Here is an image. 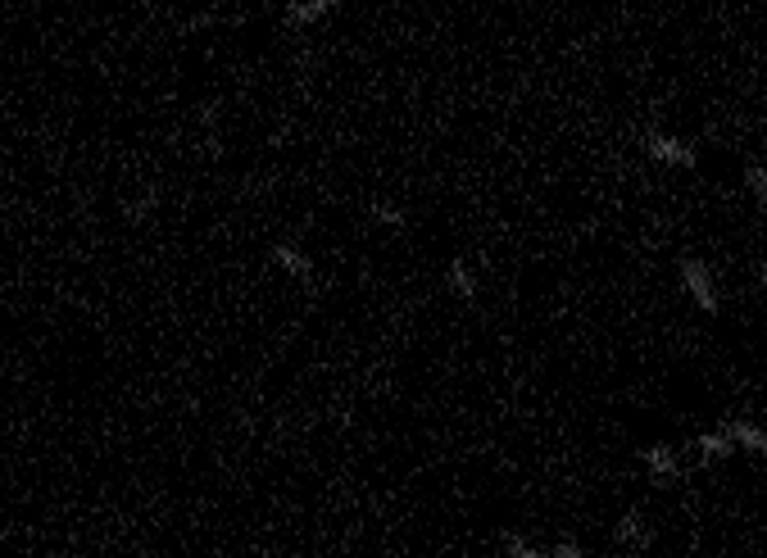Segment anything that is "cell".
<instances>
[{
	"instance_id": "6da1fadb",
	"label": "cell",
	"mask_w": 767,
	"mask_h": 558,
	"mask_svg": "<svg viewBox=\"0 0 767 558\" xmlns=\"http://www.w3.org/2000/svg\"><path fill=\"white\" fill-rule=\"evenodd\" d=\"M677 282L681 291L690 295V304H695L699 314H718L722 309V291H718V277H713V268L704 264V259H677Z\"/></svg>"
},
{
	"instance_id": "7a4b0ae2",
	"label": "cell",
	"mask_w": 767,
	"mask_h": 558,
	"mask_svg": "<svg viewBox=\"0 0 767 558\" xmlns=\"http://www.w3.org/2000/svg\"><path fill=\"white\" fill-rule=\"evenodd\" d=\"M640 150H645V159H654V164H663V168H695L699 164L695 141L672 137V132H663V128H649L645 137H640Z\"/></svg>"
},
{
	"instance_id": "3957f363",
	"label": "cell",
	"mask_w": 767,
	"mask_h": 558,
	"mask_svg": "<svg viewBox=\"0 0 767 558\" xmlns=\"http://www.w3.org/2000/svg\"><path fill=\"white\" fill-rule=\"evenodd\" d=\"M636 463L645 468V477H649V486H672V481L681 477V454L672 450L668 441H649V445H640L636 450Z\"/></svg>"
},
{
	"instance_id": "277c9868",
	"label": "cell",
	"mask_w": 767,
	"mask_h": 558,
	"mask_svg": "<svg viewBox=\"0 0 767 558\" xmlns=\"http://www.w3.org/2000/svg\"><path fill=\"white\" fill-rule=\"evenodd\" d=\"M268 259H273L277 268H282L291 282H305V286H314V259L300 250V245H291V241H273L268 245Z\"/></svg>"
},
{
	"instance_id": "5b68a950",
	"label": "cell",
	"mask_w": 767,
	"mask_h": 558,
	"mask_svg": "<svg viewBox=\"0 0 767 558\" xmlns=\"http://www.w3.org/2000/svg\"><path fill=\"white\" fill-rule=\"evenodd\" d=\"M613 545L631 549V554H649V549H654V527H649L640 513H622V518L613 522Z\"/></svg>"
},
{
	"instance_id": "8992f818",
	"label": "cell",
	"mask_w": 767,
	"mask_h": 558,
	"mask_svg": "<svg viewBox=\"0 0 767 558\" xmlns=\"http://www.w3.org/2000/svg\"><path fill=\"white\" fill-rule=\"evenodd\" d=\"M341 10V0H291L282 10V23L291 32H305V28H314V23H323L327 14H336Z\"/></svg>"
},
{
	"instance_id": "52a82bcc",
	"label": "cell",
	"mask_w": 767,
	"mask_h": 558,
	"mask_svg": "<svg viewBox=\"0 0 767 558\" xmlns=\"http://www.w3.org/2000/svg\"><path fill=\"white\" fill-rule=\"evenodd\" d=\"M722 431L731 436V445H736V454H767V431L758 427L754 418H722L718 422Z\"/></svg>"
},
{
	"instance_id": "ba28073f",
	"label": "cell",
	"mask_w": 767,
	"mask_h": 558,
	"mask_svg": "<svg viewBox=\"0 0 767 558\" xmlns=\"http://www.w3.org/2000/svg\"><path fill=\"white\" fill-rule=\"evenodd\" d=\"M445 291H450L454 300H463V304H477V295H482V286H477V268H472L463 255L445 264Z\"/></svg>"
},
{
	"instance_id": "9c48e42d",
	"label": "cell",
	"mask_w": 767,
	"mask_h": 558,
	"mask_svg": "<svg viewBox=\"0 0 767 558\" xmlns=\"http://www.w3.org/2000/svg\"><path fill=\"white\" fill-rule=\"evenodd\" d=\"M690 450L699 454V463H722V459H731V454H736V445H731V436L722 427H713V431H699Z\"/></svg>"
},
{
	"instance_id": "30bf717a",
	"label": "cell",
	"mask_w": 767,
	"mask_h": 558,
	"mask_svg": "<svg viewBox=\"0 0 767 558\" xmlns=\"http://www.w3.org/2000/svg\"><path fill=\"white\" fill-rule=\"evenodd\" d=\"M500 554L504 558H545V545L518 536V531H500Z\"/></svg>"
},
{
	"instance_id": "8fae6325",
	"label": "cell",
	"mask_w": 767,
	"mask_h": 558,
	"mask_svg": "<svg viewBox=\"0 0 767 558\" xmlns=\"http://www.w3.org/2000/svg\"><path fill=\"white\" fill-rule=\"evenodd\" d=\"M368 218H373L377 227H391V232H404V223H409L404 209L391 205V200H373V205H368Z\"/></svg>"
},
{
	"instance_id": "7c38bea8",
	"label": "cell",
	"mask_w": 767,
	"mask_h": 558,
	"mask_svg": "<svg viewBox=\"0 0 767 558\" xmlns=\"http://www.w3.org/2000/svg\"><path fill=\"white\" fill-rule=\"evenodd\" d=\"M745 186H749V196L763 205V200H767V173H763V164H745Z\"/></svg>"
},
{
	"instance_id": "4fadbf2b",
	"label": "cell",
	"mask_w": 767,
	"mask_h": 558,
	"mask_svg": "<svg viewBox=\"0 0 767 558\" xmlns=\"http://www.w3.org/2000/svg\"><path fill=\"white\" fill-rule=\"evenodd\" d=\"M545 558H586V545L581 540H554V545H545Z\"/></svg>"
},
{
	"instance_id": "5bb4252c",
	"label": "cell",
	"mask_w": 767,
	"mask_h": 558,
	"mask_svg": "<svg viewBox=\"0 0 767 558\" xmlns=\"http://www.w3.org/2000/svg\"><path fill=\"white\" fill-rule=\"evenodd\" d=\"M155 205H159V196H155V191H146V196H141L137 205H128V209H123V214H128L132 223H141V218H146V214H150V209H155Z\"/></svg>"
}]
</instances>
